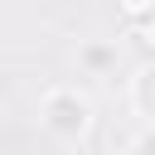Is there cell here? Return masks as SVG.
<instances>
[{
    "instance_id": "6da1fadb",
    "label": "cell",
    "mask_w": 155,
    "mask_h": 155,
    "mask_svg": "<svg viewBox=\"0 0 155 155\" xmlns=\"http://www.w3.org/2000/svg\"><path fill=\"white\" fill-rule=\"evenodd\" d=\"M92 116H97V107H92V97H87L82 87L58 82V87H48V92L39 97V126H44L53 140H63V145L82 140V136L92 131Z\"/></svg>"
},
{
    "instance_id": "7a4b0ae2",
    "label": "cell",
    "mask_w": 155,
    "mask_h": 155,
    "mask_svg": "<svg viewBox=\"0 0 155 155\" xmlns=\"http://www.w3.org/2000/svg\"><path fill=\"white\" fill-rule=\"evenodd\" d=\"M126 102H131V111H136L145 126H155V58H145V63L131 73V82H126Z\"/></svg>"
},
{
    "instance_id": "3957f363",
    "label": "cell",
    "mask_w": 155,
    "mask_h": 155,
    "mask_svg": "<svg viewBox=\"0 0 155 155\" xmlns=\"http://www.w3.org/2000/svg\"><path fill=\"white\" fill-rule=\"evenodd\" d=\"M78 63H82L87 73H107V68L116 63V44H82V48H78Z\"/></svg>"
},
{
    "instance_id": "277c9868",
    "label": "cell",
    "mask_w": 155,
    "mask_h": 155,
    "mask_svg": "<svg viewBox=\"0 0 155 155\" xmlns=\"http://www.w3.org/2000/svg\"><path fill=\"white\" fill-rule=\"evenodd\" d=\"M116 15L126 19V29H136V24L155 19V0H116Z\"/></svg>"
},
{
    "instance_id": "5b68a950",
    "label": "cell",
    "mask_w": 155,
    "mask_h": 155,
    "mask_svg": "<svg viewBox=\"0 0 155 155\" xmlns=\"http://www.w3.org/2000/svg\"><path fill=\"white\" fill-rule=\"evenodd\" d=\"M131 39H136V44H140V48H145V53L155 58V19H145V24H136V29H131Z\"/></svg>"
},
{
    "instance_id": "8992f818",
    "label": "cell",
    "mask_w": 155,
    "mask_h": 155,
    "mask_svg": "<svg viewBox=\"0 0 155 155\" xmlns=\"http://www.w3.org/2000/svg\"><path fill=\"white\" fill-rule=\"evenodd\" d=\"M131 155H155V126H140V131H136Z\"/></svg>"
}]
</instances>
